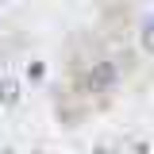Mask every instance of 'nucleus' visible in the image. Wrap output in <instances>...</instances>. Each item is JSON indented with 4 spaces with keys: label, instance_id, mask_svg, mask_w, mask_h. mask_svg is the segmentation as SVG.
<instances>
[{
    "label": "nucleus",
    "instance_id": "f257e3e1",
    "mask_svg": "<svg viewBox=\"0 0 154 154\" xmlns=\"http://www.w3.org/2000/svg\"><path fill=\"white\" fill-rule=\"evenodd\" d=\"M0 100H4V104H12V100H16V85H12V81H4V85H0Z\"/></svg>",
    "mask_w": 154,
    "mask_h": 154
}]
</instances>
